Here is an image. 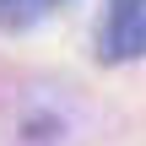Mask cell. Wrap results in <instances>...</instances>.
<instances>
[{"label": "cell", "instance_id": "6da1fadb", "mask_svg": "<svg viewBox=\"0 0 146 146\" xmlns=\"http://www.w3.org/2000/svg\"><path fill=\"white\" fill-rule=\"evenodd\" d=\"M146 54V0H108L103 11V60L125 65Z\"/></svg>", "mask_w": 146, "mask_h": 146}, {"label": "cell", "instance_id": "7a4b0ae2", "mask_svg": "<svg viewBox=\"0 0 146 146\" xmlns=\"http://www.w3.org/2000/svg\"><path fill=\"white\" fill-rule=\"evenodd\" d=\"M43 5L49 0H0V27L5 33H22V27H33L43 16Z\"/></svg>", "mask_w": 146, "mask_h": 146}]
</instances>
